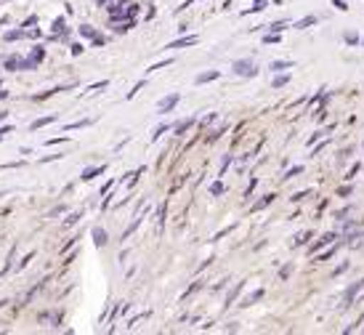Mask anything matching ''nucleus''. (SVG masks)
I'll use <instances>...</instances> for the list:
<instances>
[{
  "instance_id": "45",
  "label": "nucleus",
  "mask_w": 364,
  "mask_h": 335,
  "mask_svg": "<svg viewBox=\"0 0 364 335\" xmlns=\"http://www.w3.org/2000/svg\"><path fill=\"white\" fill-rule=\"evenodd\" d=\"M0 96H9V93H6V91H3V85H0Z\"/></svg>"
},
{
  "instance_id": "19",
  "label": "nucleus",
  "mask_w": 364,
  "mask_h": 335,
  "mask_svg": "<svg viewBox=\"0 0 364 335\" xmlns=\"http://www.w3.org/2000/svg\"><path fill=\"white\" fill-rule=\"evenodd\" d=\"M266 6H269V3H266V0H255L253 6H250V9L245 11V14H255V11H263V9H266Z\"/></svg>"
},
{
  "instance_id": "18",
  "label": "nucleus",
  "mask_w": 364,
  "mask_h": 335,
  "mask_svg": "<svg viewBox=\"0 0 364 335\" xmlns=\"http://www.w3.org/2000/svg\"><path fill=\"white\" fill-rule=\"evenodd\" d=\"M93 237H96V245H99V248H104V245H107V232H104V229H96V232H93Z\"/></svg>"
},
{
  "instance_id": "41",
  "label": "nucleus",
  "mask_w": 364,
  "mask_h": 335,
  "mask_svg": "<svg viewBox=\"0 0 364 335\" xmlns=\"http://www.w3.org/2000/svg\"><path fill=\"white\" fill-rule=\"evenodd\" d=\"M290 272H293V266H284V269H282V280H287V277H290Z\"/></svg>"
},
{
  "instance_id": "16",
  "label": "nucleus",
  "mask_w": 364,
  "mask_h": 335,
  "mask_svg": "<svg viewBox=\"0 0 364 335\" xmlns=\"http://www.w3.org/2000/svg\"><path fill=\"white\" fill-rule=\"evenodd\" d=\"M290 67H293V61H272V67H269V70L282 72V70H290Z\"/></svg>"
},
{
  "instance_id": "40",
  "label": "nucleus",
  "mask_w": 364,
  "mask_h": 335,
  "mask_svg": "<svg viewBox=\"0 0 364 335\" xmlns=\"http://www.w3.org/2000/svg\"><path fill=\"white\" fill-rule=\"evenodd\" d=\"M304 197H309V192H298V194H295V197H293V200H295V203H301Z\"/></svg>"
},
{
  "instance_id": "39",
  "label": "nucleus",
  "mask_w": 364,
  "mask_h": 335,
  "mask_svg": "<svg viewBox=\"0 0 364 335\" xmlns=\"http://www.w3.org/2000/svg\"><path fill=\"white\" fill-rule=\"evenodd\" d=\"M32 59L41 61V59H43V48H35V51H32Z\"/></svg>"
},
{
  "instance_id": "7",
  "label": "nucleus",
  "mask_w": 364,
  "mask_h": 335,
  "mask_svg": "<svg viewBox=\"0 0 364 335\" xmlns=\"http://www.w3.org/2000/svg\"><path fill=\"white\" fill-rule=\"evenodd\" d=\"M21 61H24V59H19V56H9V59L3 61V70H9V72L21 70Z\"/></svg>"
},
{
  "instance_id": "35",
  "label": "nucleus",
  "mask_w": 364,
  "mask_h": 335,
  "mask_svg": "<svg viewBox=\"0 0 364 335\" xmlns=\"http://www.w3.org/2000/svg\"><path fill=\"white\" fill-rule=\"evenodd\" d=\"M64 30V19H56L53 21V32H61Z\"/></svg>"
},
{
  "instance_id": "23",
  "label": "nucleus",
  "mask_w": 364,
  "mask_h": 335,
  "mask_svg": "<svg viewBox=\"0 0 364 335\" xmlns=\"http://www.w3.org/2000/svg\"><path fill=\"white\" fill-rule=\"evenodd\" d=\"M173 64V59H165V61H160V64H152L149 67V72H154V70H165V67H171Z\"/></svg>"
},
{
  "instance_id": "37",
  "label": "nucleus",
  "mask_w": 364,
  "mask_h": 335,
  "mask_svg": "<svg viewBox=\"0 0 364 335\" xmlns=\"http://www.w3.org/2000/svg\"><path fill=\"white\" fill-rule=\"evenodd\" d=\"M333 6H335L338 11H346V9H348V6H346L343 0H333Z\"/></svg>"
},
{
  "instance_id": "8",
  "label": "nucleus",
  "mask_w": 364,
  "mask_h": 335,
  "mask_svg": "<svg viewBox=\"0 0 364 335\" xmlns=\"http://www.w3.org/2000/svg\"><path fill=\"white\" fill-rule=\"evenodd\" d=\"M333 240H338V234H335V232L324 234V237L319 240V243H314V245H311V253H316V250H319V248H324V245H330Z\"/></svg>"
},
{
  "instance_id": "28",
  "label": "nucleus",
  "mask_w": 364,
  "mask_h": 335,
  "mask_svg": "<svg viewBox=\"0 0 364 335\" xmlns=\"http://www.w3.org/2000/svg\"><path fill=\"white\" fill-rule=\"evenodd\" d=\"M210 194H215V197H218V194H223V184L221 181H215L210 186Z\"/></svg>"
},
{
  "instance_id": "5",
  "label": "nucleus",
  "mask_w": 364,
  "mask_h": 335,
  "mask_svg": "<svg viewBox=\"0 0 364 335\" xmlns=\"http://www.w3.org/2000/svg\"><path fill=\"white\" fill-rule=\"evenodd\" d=\"M194 43H197V35H186V38H178V41L168 43L165 48H173V51H176V48H186V46H194Z\"/></svg>"
},
{
  "instance_id": "17",
  "label": "nucleus",
  "mask_w": 364,
  "mask_h": 335,
  "mask_svg": "<svg viewBox=\"0 0 364 335\" xmlns=\"http://www.w3.org/2000/svg\"><path fill=\"white\" fill-rule=\"evenodd\" d=\"M272 203H274V194H266V197H263L261 203H255V205H253V213H258V211H263L266 205H272Z\"/></svg>"
},
{
  "instance_id": "34",
  "label": "nucleus",
  "mask_w": 364,
  "mask_h": 335,
  "mask_svg": "<svg viewBox=\"0 0 364 335\" xmlns=\"http://www.w3.org/2000/svg\"><path fill=\"white\" fill-rule=\"evenodd\" d=\"M301 171H304V168H301V165H295L293 171H287V176H284V179H293V176H298Z\"/></svg>"
},
{
  "instance_id": "4",
  "label": "nucleus",
  "mask_w": 364,
  "mask_h": 335,
  "mask_svg": "<svg viewBox=\"0 0 364 335\" xmlns=\"http://www.w3.org/2000/svg\"><path fill=\"white\" fill-rule=\"evenodd\" d=\"M178 102H181V93H171V96H165V99L157 104V112H160V115H168Z\"/></svg>"
},
{
  "instance_id": "26",
  "label": "nucleus",
  "mask_w": 364,
  "mask_h": 335,
  "mask_svg": "<svg viewBox=\"0 0 364 335\" xmlns=\"http://www.w3.org/2000/svg\"><path fill=\"white\" fill-rule=\"evenodd\" d=\"M19 38H24V30H14L6 35V41H19Z\"/></svg>"
},
{
  "instance_id": "11",
  "label": "nucleus",
  "mask_w": 364,
  "mask_h": 335,
  "mask_svg": "<svg viewBox=\"0 0 364 335\" xmlns=\"http://www.w3.org/2000/svg\"><path fill=\"white\" fill-rule=\"evenodd\" d=\"M165 211H168V203H162L157 211V234H162V226H165Z\"/></svg>"
},
{
  "instance_id": "25",
  "label": "nucleus",
  "mask_w": 364,
  "mask_h": 335,
  "mask_svg": "<svg viewBox=\"0 0 364 335\" xmlns=\"http://www.w3.org/2000/svg\"><path fill=\"white\" fill-rule=\"evenodd\" d=\"M284 27H287V21H274V24H269V30L272 32H282Z\"/></svg>"
},
{
  "instance_id": "47",
  "label": "nucleus",
  "mask_w": 364,
  "mask_h": 335,
  "mask_svg": "<svg viewBox=\"0 0 364 335\" xmlns=\"http://www.w3.org/2000/svg\"><path fill=\"white\" fill-rule=\"evenodd\" d=\"M3 306H6V301H0V309H3Z\"/></svg>"
},
{
  "instance_id": "9",
  "label": "nucleus",
  "mask_w": 364,
  "mask_h": 335,
  "mask_svg": "<svg viewBox=\"0 0 364 335\" xmlns=\"http://www.w3.org/2000/svg\"><path fill=\"white\" fill-rule=\"evenodd\" d=\"M215 78H218V70H208V72H203V75H197V85L210 83V80H215Z\"/></svg>"
},
{
  "instance_id": "1",
  "label": "nucleus",
  "mask_w": 364,
  "mask_h": 335,
  "mask_svg": "<svg viewBox=\"0 0 364 335\" xmlns=\"http://www.w3.org/2000/svg\"><path fill=\"white\" fill-rule=\"evenodd\" d=\"M136 14H139V6H131V3H117V6H112L109 9V19L112 21H128V19H136Z\"/></svg>"
},
{
  "instance_id": "24",
  "label": "nucleus",
  "mask_w": 364,
  "mask_h": 335,
  "mask_svg": "<svg viewBox=\"0 0 364 335\" xmlns=\"http://www.w3.org/2000/svg\"><path fill=\"white\" fill-rule=\"evenodd\" d=\"M234 226H237V223H232V226H226V229H223V232H218V234H215V237H213V243H218V240H221V237H226V234H229V232H234Z\"/></svg>"
},
{
  "instance_id": "42",
  "label": "nucleus",
  "mask_w": 364,
  "mask_h": 335,
  "mask_svg": "<svg viewBox=\"0 0 364 335\" xmlns=\"http://www.w3.org/2000/svg\"><path fill=\"white\" fill-rule=\"evenodd\" d=\"M338 194H341V197H348V194H351V186H343V189H341Z\"/></svg>"
},
{
  "instance_id": "38",
  "label": "nucleus",
  "mask_w": 364,
  "mask_h": 335,
  "mask_svg": "<svg viewBox=\"0 0 364 335\" xmlns=\"http://www.w3.org/2000/svg\"><path fill=\"white\" fill-rule=\"evenodd\" d=\"M213 120H215V112H213V115H208V117H205V120L200 122V125H203V128H205V125H210Z\"/></svg>"
},
{
  "instance_id": "10",
  "label": "nucleus",
  "mask_w": 364,
  "mask_h": 335,
  "mask_svg": "<svg viewBox=\"0 0 364 335\" xmlns=\"http://www.w3.org/2000/svg\"><path fill=\"white\" fill-rule=\"evenodd\" d=\"M192 125H194V120H192V117H189V120H181V122H178V125H176L173 131H176V136H183V133L189 131Z\"/></svg>"
},
{
  "instance_id": "3",
  "label": "nucleus",
  "mask_w": 364,
  "mask_h": 335,
  "mask_svg": "<svg viewBox=\"0 0 364 335\" xmlns=\"http://www.w3.org/2000/svg\"><path fill=\"white\" fill-rule=\"evenodd\" d=\"M364 290V280H359V282H354L348 290H346V295H343V309H348V306L354 304V298H359V293Z\"/></svg>"
},
{
  "instance_id": "44",
  "label": "nucleus",
  "mask_w": 364,
  "mask_h": 335,
  "mask_svg": "<svg viewBox=\"0 0 364 335\" xmlns=\"http://www.w3.org/2000/svg\"><path fill=\"white\" fill-rule=\"evenodd\" d=\"M11 131H14V128H11V125H6V128H0V136L6 139V133H11Z\"/></svg>"
},
{
  "instance_id": "29",
  "label": "nucleus",
  "mask_w": 364,
  "mask_h": 335,
  "mask_svg": "<svg viewBox=\"0 0 364 335\" xmlns=\"http://www.w3.org/2000/svg\"><path fill=\"white\" fill-rule=\"evenodd\" d=\"M88 122H91V120H80V122H72V125H67V133H70V131H75V128H85V125H88Z\"/></svg>"
},
{
  "instance_id": "15",
  "label": "nucleus",
  "mask_w": 364,
  "mask_h": 335,
  "mask_svg": "<svg viewBox=\"0 0 364 335\" xmlns=\"http://www.w3.org/2000/svg\"><path fill=\"white\" fill-rule=\"evenodd\" d=\"M261 298H263V287H261V290H255V293L247 295V298L242 301V306H253L255 301H261Z\"/></svg>"
},
{
  "instance_id": "13",
  "label": "nucleus",
  "mask_w": 364,
  "mask_h": 335,
  "mask_svg": "<svg viewBox=\"0 0 364 335\" xmlns=\"http://www.w3.org/2000/svg\"><path fill=\"white\" fill-rule=\"evenodd\" d=\"M316 16H306V19H301V21H295V30H306V27H311V24H316Z\"/></svg>"
},
{
  "instance_id": "36",
  "label": "nucleus",
  "mask_w": 364,
  "mask_h": 335,
  "mask_svg": "<svg viewBox=\"0 0 364 335\" xmlns=\"http://www.w3.org/2000/svg\"><path fill=\"white\" fill-rule=\"evenodd\" d=\"M346 43H351V46H354V43H359V38H356L354 32H348V35H346Z\"/></svg>"
},
{
  "instance_id": "46",
  "label": "nucleus",
  "mask_w": 364,
  "mask_h": 335,
  "mask_svg": "<svg viewBox=\"0 0 364 335\" xmlns=\"http://www.w3.org/2000/svg\"><path fill=\"white\" fill-rule=\"evenodd\" d=\"M3 117H6V112H0V120H3Z\"/></svg>"
},
{
  "instance_id": "32",
  "label": "nucleus",
  "mask_w": 364,
  "mask_h": 335,
  "mask_svg": "<svg viewBox=\"0 0 364 335\" xmlns=\"http://www.w3.org/2000/svg\"><path fill=\"white\" fill-rule=\"evenodd\" d=\"M165 131H168V125H160V128H154V133H152V142H154V139H160V136H162V133H165Z\"/></svg>"
},
{
  "instance_id": "12",
  "label": "nucleus",
  "mask_w": 364,
  "mask_h": 335,
  "mask_svg": "<svg viewBox=\"0 0 364 335\" xmlns=\"http://www.w3.org/2000/svg\"><path fill=\"white\" fill-rule=\"evenodd\" d=\"M242 287H245V282H240V285H237V287H234V290H232V293L226 295V304H223V309H229V306L234 304V298L240 295V290H242Z\"/></svg>"
},
{
  "instance_id": "33",
  "label": "nucleus",
  "mask_w": 364,
  "mask_h": 335,
  "mask_svg": "<svg viewBox=\"0 0 364 335\" xmlns=\"http://www.w3.org/2000/svg\"><path fill=\"white\" fill-rule=\"evenodd\" d=\"M32 258H35V250H32V253H27V255H24V258H21V264H19V269H21V266H27V264H30Z\"/></svg>"
},
{
  "instance_id": "2",
  "label": "nucleus",
  "mask_w": 364,
  "mask_h": 335,
  "mask_svg": "<svg viewBox=\"0 0 364 335\" xmlns=\"http://www.w3.org/2000/svg\"><path fill=\"white\" fill-rule=\"evenodd\" d=\"M234 75H240V78H255L258 75V67H255L250 59H240V61H234Z\"/></svg>"
},
{
  "instance_id": "43",
  "label": "nucleus",
  "mask_w": 364,
  "mask_h": 335,
  "mask_svg": "<svg viewBox=\"0 0 364 335\" xmlns=\"http://www.w3.org/2000/svg\"><path fill=\"white\" fill-rule=\"evenodd\" d=\"M59 213H64V205H59V208H53V211H51V218H53V216H59Z\"/></svg>"
},
{
  "instance_id": "30",
  "label": "nucleus",
  "mask_w": 364,
  "mask_h": 335,
  "mask_svg": "<svg viewBox=\"0 0 364 335\" xmlns=\"http://www.w3.org/2000/svg\"><path fill=\"white\" fill-rule=\"evenodd\" d=\"M309 237H311V232L298 234V237H295V245H304V243H309Z\"/></svg>"
},
{
  "instance_id": "6",
  "label": "nucleus",
  "mask_w": 364,
  "mask_h": 335,
  "mask_svg": "<svg viewBox=\"0 0 364 335\" xmlns=\"http://www.w3.org/2000/svg\"><path fill=\"white\" fill-rule=\"evenodd\" d=\"M107 171V165H99V168H85V171H82V181H93V179H96V176H99V173H104Z\"/></svg>"
},
{
  "instance_id": "20",
  "label": "nucleus",
  "mask_w": 364,
  "mask_h": 335,
  "mask_svg": "<svg viewBox=\"0 0 364 335\" xmlns=\"http://www.w3.org/2000/svg\"><path fill=\"white\" fill-rule=\"evenodd\" d=\"M82 218V211H77V213H72L70 218H67V221H64V226H75V223L80 221Z\"/></svg>"
},
{
  "instance_id": "21",
  "label": "nucleus",
  "mask_w": 364,
  "mask_h": 335,
  "mask_svg": "<svg viewBox=\"0 0 364 335\" xmlns=\"http://www.w3.org/2000/svg\"><path fill=\"white\" fill-rule=\"evenodd\" d=\"M80 35H82V38H93V41L99 38V35H96V30H93V27H80Z\"/></svg>"
},
{
  "instance_id": "14",
  "label": "nucleus",
  "mask_w": 364,
  "mask_h": 335,
  "mask_svg": "<svg viewBox=\"0 0 364 335\" xmlns=\"http://www.w3.org/2000/svg\"><path fill=\"white\" fill-rule=\"evenodd\" d=\"M53 120H56L53 115H48V117H41V120H35V122H32V131H38V128H46V125H51Z\"/></svg>"
},
{
  "instance_id": "22",
  "label": "nucleus",
  "mask_w": 364,
  "mask_h": 335,
  "mask_svg": "<svg viewBox=\"0 0 364 335\" xmlns=\"http://www.w3.org/2000/svg\"><path fill=\"white\" fill-rule=\"evenodd\" d=\"M41 322H51V325H56V322H59V314H41Z\"/></svg>"
},
{
  "instance_id": "31",
  "label": "nucleus",
  "mask_w": 364,
  "mask_h": 335,
  "mask_svg": "<svg viewBox=\"0 0 364 335\" xmlns=\"http://www.w3.org/2000/svg\"><path fill=\"white\" fill-rule=\"evenodd\" d=\"M335 250H338V245H335V248H330V250H327V253H322V255H319V261H327V258H333V255H335Z\"/></svg>"
},
{
  "instance_id": "27",
  "label": "nucleus",
  "mask_w": 364,
  "mask_h": 335,
  "mask_svg": "<svg viewBox=\"0 0 364 335\" xmlns=\"http://www.w3.org/2000/svg\"><path fill=\"white\" fill-rule=\"evenodd\" d=\"M287 80H290L287 75H282V78H274V88H282V85H287Z\"/></svg>"
}]
</instances>
